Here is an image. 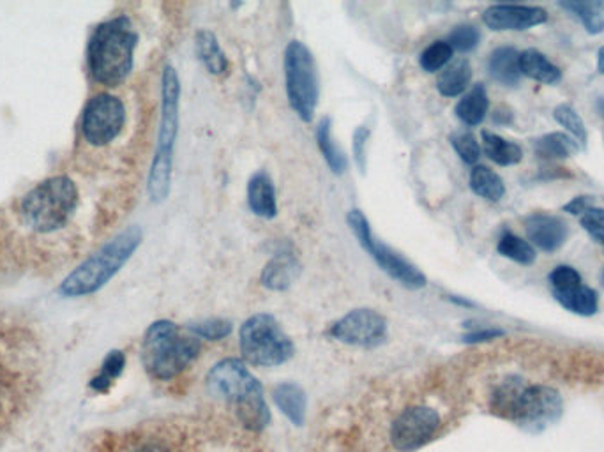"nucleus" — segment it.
Listing matches in <instances>:
<instances>
[{"label": "nucleus", "instance_id": "f257e3e1", "mask_svg": "<svg viewBox=\"0 0 604 452\" xmlns=\"http://www.w3.org/2000/svg\"><path fill=\"white\" fill-rule=\"evenodd\" d=\"M207 389L216 400L232 406L244 428L262 431L271 423L264 387L241 359H223L210 367Z\"/></svg>", "mask_w": 604, "mask_h": 452}, {"label": "nucleus", "instance_id": "f03ea898", "mask_svg": "<svg viewBox=\"0 0 604 452\" xmlns=\"http://www.w3.org/2000/svg\"><path fill=\"white\" fill-rule=\"evenodd\" d=\"M139 34L128 16H117L98 25L87 47V64L92 78L105 87H119L133 69Z\"/></svg>", "mask_w": 604, "mask_h": 452}, {"label": "nucleus", "instance_id": "7ed1b4c3", "mask_svg": "<svg viewBox=\"0 0 604 452\" xmlns=\"http://www.w3.org/2000/svg\"><path fill=\"white\" fill-rule=\"evenodd\" d=\"M202 341L170 320H157L143 334L142 362L156 380H171L201 356Z\"/></svg>", "mask_w": 604, "mask_h": 452}, {"label": "nucleus", "instance_id": "20e7f679", "mask_svg": "<svg viewBox=\"0 0 604 452\" xmlns=\"http://www.w3.org/2000/svg\"><path fill=\"white\" fill-rule=\"evenodd\" d=\"M143 232L133 224L115 235L112 241L98 249L86 262L75 269L59 286L64 297H86L101 290L117 272L129 262L142 244Z\"/></svg>", "mask_w": 604, "mask_h": 452}, {"label": "nucleus", "instance_id": "39448f33", "mask_svg": "<svg viewBox=\"0 0 604 452\" xmlns=\"http://www.w3.org/2000/svg\"><path fill=\"white\" fill-rule=\"evenodd\" d=\"M181 109V80L176 69L165 66L162 77V120L157 133L156 153L149 172V196L154 204H162L170 195L174 147L179 133Z\"/></svg>", "mask_w": 604, "mask_h": 452}, {"label": "nucleus", "instance_id": "423d86ee", "mask_svg": "<svg viewBox=\"0 0 604 452\" xmlns=\"http://www.w3.org/2000/svg\"><path fill=\"white\" fill-rule=\"evenodd\" d=\"M78 207V188L66 176L50 177L24 196L20 212L25 224L39 234H50L69 223Z\"/></svg>", "mask_w": 604, "mask_h": 452}, {"label": "nucleus", "instance_id": "0eeeda50", "mask_svg": "<svg viewBox=\"0 0 604 452\" xmlns=\"http://www.w3.org/2000/svg\"><path fill=\"white\" fill-rule=\"evenodd\" d=\"M493 410L522 426L541 429L561 417L562 398L552 387H525L518 378H510L496 390Z\"/></svg>", "mask_w": 604, "mask_h": 452}, {"label": "nucleus", "instance_id": "6e6552de", "mask_svg": "<svg viewBox=\"0 0 604 452\" xmlns=\"http://www.w3.org/2000/svg\"><path fill=\"white\" fill-rule=\"evenodd\" d=\"M239 347L244 361L258 367L281 366L295 353L291 336L269 313L253 314L244 322L239 333Z\"/></svg>", "mask_w": 604, "mask_h": 452}, {"label": "nucleus", "instance_id": "1a4fd4ad", "mask_svg": "<svg viewBox=\"0 0 604 452\" xmlns=\"http://www.w3.org/2000/svg\"><path fill=\"white\" fill-rule=\"evenodd\" d=\"M286 98L297 117L311 122L319 105V73L310 48L300 41H291L285 48Z\"/></svg>", "mask_w": 604, "mask_h": 452}, {"label": "nucleus", "instance_id": "9d476101", "mask_svg": "<svg viewBox=\"0 0 604 452\" xmlns=\"http://www.w3.org/2000/svg\"><path fill=\"white\" fill-rule=\"evenodd\" d=\"M347 223L357 243L367 249L368 255L375 260L382 271L386 272L387 276L398 281L409 290H421L428 285V280L414 263H410L407 258L401 257L400 253L382 243L381 238L373 234L370 221L362 215V210H350L347 215Z\"/></svg>", "mask_w": 604, "mask_h": 452}, {"label": "nucleus", "instance_id": "9b49d317", "mask_svg": "<svg viewBox=\"0 0 604 452\" xmlns=\"http://www.w3.org/2000/svg\"><path fill=\"white\" fill-rule=\"evenodd\" d=\"M126 125L125 103L117 95H94L81 115V133L94 147H105L114 142Z\"/></svg>", "mask_w": 604, "mask_h": 452}, {"label": "nucleus", "instance_id": "f8f14e48", "mask_svg": "<svg viewBox=\"0 0 604 452\" xmlns=\"http://www.w3.org/2000/svg\"><path fill=\"white\" fill-rule=\"evenodd\" d=\"M440 428L437 410L426 405L404 409L390 426V443L398 452H414L434 440Z\"/></svg>", "mask_w": 604, "mask_h": 452}, {"label": "nucleus", "instance_id": "ddd939ff", "mask_svg": "<svg viewBox=\"0 0 604 452\" xmlns=\"http://www.w3.org/2000/svg\"><path fill=\"white\" fill-rule=\"evenodd\" d=\"M387 331V320L378 311L359 308L336 320L329 327V336L339 344L375 348L386 344Z\"/></svg>", "mask_w": 604, "mask_h": 452}, {"label": "nucleus", "instance_id": "4468645a", "mask_svg": "<svg viewBox=\"0 0 604 452\" xmlns=\"http://www.w3.org/2000/svg\"><path fill=\"white\" fill-rule=\"evenodd\" d=\"M486 27L496 33L505 30H528L538 25L547 24V10L538 5L496 4L483 13Z\"/></svg>", "mask_w": 604, "mask_h": 452}, {"label": "nucleus", "instance_id": "2eb2a0df", "mask_svg": "<svg viewBox=\"0 0 604 452\" xmlns=\"http://www.w3.org/2000/svg\"><path fill=\"white\" fill-rule=\"evenodd\" d=\"M525 232L528 243L547 253L557 251L569 237V229L564 219L542 212L525 219Z\"/></svg>", "mask_w": 604, "mask_h": 452}, {"label": "nucleus", "instance_id": "dca6fc26", "mask_svg": "<svg viewBox=\"0 0 604 452\" xmlns=\"http://www.w3.org/2000/svg\"><path fill=\"white\" fill-rule=\"evenodd\" d=\"M300 271H303V267H300L295 255L288 251H280L264 267L260 283L266 286L267 290L285 292L300 276Z\"/></svg>", "mask_w": 604, "mask_h": 452}, {"label": "nucleus", "instance_id": "f3484780", "mask_svg": "<svg viewBox=\"0 0 604 452\" xmlns=\"http://www.w3.org/2000/svg\"><path fill=\"white\" fill-rule=\"evenodd\" d=\"M272 400L281 414L291 421L294 426H303L308 410V396L306 390L295 382H281L272 389Z\"/></svg>", "mask_w": 604, "mask_h": 452}, {"label": "nucleus", "instance_id": "a211bd4d", "mask_svg": "<svg viewBox=\"0 0 604 452\" xmlns=\"http://www.w3.org/2000/svg\"><path fill=\"white\" fill-rule=\"evenodd\" d=\"M248 205L258 218L272 219L278 215L277 188L269 173H253L248 182Z\"/></svg>", "mask_w": 604, "mask_h": 452}, {"label": "nucleus", "instance_id": "6ab92c4d", "mask_svg": "<svg viewBox=\"0 0 604 452\" xmlns=\"http://www.w3.org/2000/svg\"><path fill=\"white\" fill-rule=\"evenodd\" d=\"M488 72L493 80L499 81L500 86H518L522 80L518 50L513 47H500L493 50L488 59Z\"/></svg>", "mask_w": 604, "mask_h": 452}, {"label": "nucleus", "instance_id": "aec40b11", "mask_svg": "<svg viewBox=\"0 0 604 452\" xmlns=\"http://www.w3.org/2000/svg\"><path fill=\"white\" fill-rule=\"evenodd\" d=\"M519 69L522 75L544 86H555L562 80V72L544 53L528 48L519 53Z\"/></svg>", "mask_w": 604, "mask_h": 452}, {"label": "nucleus", "instance_id": "412c9836", "mask_svg": "<svg viewBox=\"0 0 604 452\" xmlns=\"http://www.w3.org/2000/svg\"><path fill=\"white\" fill-rule=\"evenodd\" d=\"M195 50L201 63L210 75L219 77L229 72V59L213 30L202 29L196 33Z\"/></svg>", "mask_w": 604, "mask_h": 452}, {"label": "nucleus", "instance_id": "4be33fe9", "mask_svg": "<svg viewBox=\"0 0 604 452\" xmlns=\"http://www.w3.org/2000/svg\"><path fill=\"white\" fill-rule=\"evenodd\" d=\"M553 299L557 300L564 310L580 314V317H592L600 310L597 292L587 286L586 283H580L567 290L553 292Z\"/></svg>", "mask_w": 604, "mask_h": 452}, {"label": "nucleus", "instance_id": "5701e85b", "mask_svg": "<svg viewBox=\"0 0 604 452\" xmlns=\"http://www.w3.org/2000/svg\"><path fill=\"white\" fill-rule=\"evenodd\" d=\"M480 139H483V151L486 156L499 167H514L524 159V151L518 143L502 139L500 134L491 131H483Z\"/></svg>", "mask_w": 604, "mask_h": 452}, {"label": "nucleus", "instance_id": "b1692460", "mask_svg": "<svg viewBox=\"0 0 604 452\" xmlns=\"http://www.w3.org/2000/svg\"><path fill=\"white\" fill-rule=\"evenodd\" d=\"M472 81V66L466 59H458L454 63L444 67L438 75L437 89L446 98H458L468 89Z\"/></svg>", "mask_w": 604, "mask_h": 452}, {"label": "nucleus", "instance_id": "393cba45", "mask_svg": "<svg viewBox=\"0 0 604 452\" xmlns=\"http://www.w3.org/2000/svg\"><path fill=\"white\" fill-rule=\"evenodd\" d=\"M488 108H490V100H488L486 87L477 83L458 103L457 117L462 120L463 125L474 128L485 120Z\"/></svg>", "mask_w": 604, "mask_h": 452}, {"label": "nucleus", "instance_id": "a878e982", "mask_svg": "<svg viewBox=\"0 0 604 452\" xmlns=\"http://www.w3.org/2000/svg\"><path fill=\"white\" fill-rule=\"evenodd\" d=\"M331 128H333V122H331L329 117H324V119L320 120L319 125H317L314 139H317V143H319L320 153L324 156L329 168H331L336 176H342L348 167L347 156L343 154L342 148L338 147V143L334 142L333 129Z\"/></svg>", "mask_w": 604, "mask_h": 452}, {"label": "nucleus", "instance_id": "bb28decb", "mask_svg": "<svg viewBox=\"0 0 604 452\" xmlns=\"http://www.w3.org/2000/svg\"><path fill=\"white\" fill-rule=\"evenodd\" d=\"M471 190L488 202H500L505 195V184L499 173L485 165H476L471 172Z\"/></svg>", "mask_w": 604, "mask_h": 452}, {"label": "nucleus", "instance_id": "cd10ccee", "mask_svg": "<svg viewBox=\"0 0 604 452\" xmlns=\"http://www.w3.org/2000/svg\"><path fill=\"white\" fill-rule=\"evenodd\" d=\"M562 10L569 11L580 20L587 33L592 36L604 33V0H587V2H561Z\"/></svg>", "mask_w": 604, "mask_h": 452}, {"label": "nucleus", "instance_id": "c85d7f7f", "mask_svg": "<svg viewBox=\"0 0 604 452\" xmlns=\"http://www.w3.org/2000/svg\"><path fill=\"white\" fill-rule=\"evenodd\" d=\"M578 142L566 133H548L534 142L536 156L541 159H566L578 153Z\"/></svg>", "mask_w": 604, "mask_h": 452}, {"label": "nucleus", "instance_id": "c756f323", "mask_svg": "<svg viewBox=\"0 0 604 452\" xmlns=\"http://www.w3.org/2000/svg\"><path fill=\"white\" fill-rule=\"evenodd\" d=\"M497 251L502 257L510 258L513 262L519 263V266H532L538 260V253L534 249L532 244L525 241V238L518 237V235L511 234V232H505L500 237L499 244H497Z\"/></svg>", "mask_w": 604, "mask_h": 452}, {"label": "nucleus", "instance_id": "7c9ffc66", "mask_svg": "<svg viewBox=\"0 0 604 452\" xmlns=\"http://www.w3.org/2000/svg\"><path fill=\"white\" fill-rule=\"evenodd\" d=\"M125 353L120 350L110 352L101 364L100 373L92 378L91 389H94L95 392H108L110 387L114 386V382L125 372Z\"/></svg>", "mask_w": 604, "mask_h": 452}, {"label": "nucleus", "instance_id": "2f4dec72", "mask_svg": "<svg viewBox=\"0 0 604 452\" xmlns=\"http://www.w3.org/2000/svg\"><path fill=\"white\" fill-rule=\"evenodd\" d=\"M553 117H555V120H557L562 128H566L569 131V137H573L578 142V145L586 147L587 139H589L586 122H583V119H581L578 112L571 105L562 103V105L553 109Z\"/></svg>", "mask_w": 604, "mask_h": 452}, {"label": "nucleus", "instance_id": "473e14b6", "mask_svg": "<svg viewBox=\"0 0 604 452\" xmlns=\"http://www.w3.org/2000/svg\"><path fill=\"white\" fill-rule=\"evenodd\" d=\"M188 331L198 339L221 341V339L229 338L230 334H232L233 325L227 319H207L188 325Z\"/></svg>", "mask_w": 604, "mask_h": 452}, {"label": "nucleus", "instance_id": "72a5a7b5", "mask_svg": "<svg viewBox=\"0 0 604 452\" xmlns=\"http://www.w3.org/2000/svg\"><path fill=\"white\" fill-rule=\"evenodd\" d=\"M452 53H454V50H452L448 41H435L434 44H429V47L421 53L419 64H421V67H423L426 73L440 72L442 67L451 63Z\"/></svg>", "mask_w": 604, "mask_h": 452}, {"label": "nucleus", "instance_id": "f704fd0d", "mask_svg": "<svg viewBox=\"0 0 604 452\" xmlns=\"http://www.w3.org/2000/svg\"><path fill=\"white\" fill-rule=\"evenodd\" d=\"M480 41V33L474 25H458L449 34L448 43L451 44L452 50L458 52L468 53L476 50Z\"/></svg>", "mask_w": 604, "mask_h": 452}, {"label": "nucleus", "instance_id": "c9c22d12", "mask_svg": "<svg viewBox=\"0 0 604 452\" xmlns=\"http://www.w3.org/2000/svg\"><path fill=\"white\" fill-rule=\"evenodd\" d=\"M451 145L454 151H457L458 156L462 159L463 163L466 165H477L479 162L480 153V145L477 142L476 137L472 133H457L452 134L451 137Z\"/></svg>", "mask_w": 604, "mask_h": 452}, {"label": "nucleus", "instance_id": "e433bc0d", "mask_svg": "<svg viewBox=\"0 0 604 452\" xmlns=\"http://www.w3.org/2000/svg\"><path fill=\"white\" fill-rule=\"evenodd\" d=\"M548 281H550V286H552V294L553 292L567 290V288H573V286L583 283L580 272L576 271L575 267L569 266L555 267L552 274L548 276Z\"/></svg>", "mask_w": 604, "mask_h": 452}, {"label": "nucleus", "instance_id": "4c0bfd02", "mask_svg": "<svg viewBox=\"0 0 604 452\" xmlns=\"http://www.w3.org/2000/svg\"><path fill=\"white\" fill-rule=\"evenodd\" d=\"M580 223L587 234L594 238L595 243L604 246V209L592 207V209L587 210L586 215L581 216Z\"/></svg>", "mask_w": 604, "mask_h": 452}, {"label": "nucleus", "instance_id": "58836bf2", "mask_svg": "<svg viewBox=\"0 0 604 452\" xmlns=\"http://www.w3.org/2000/svg\"><path fill=\"white\" fill-rule=\"evenodd\" d=\"M370 137H372V131H370V128H367V126H359V128L354 131V157H356L357 167H359L361 172H367Z\"/></svg>", "mask_w": 604, "mask_h": 452}, {"label": "nucleus", "instance_id": "ea45409f", "mask_svg": "<svg viewBox=\"0 0 604 452\" xmlns=\"http://www.w3.org/2000/svg\"><path fill=\"white\" fill-rule=\"evenodd\" d=\"M500 336H504V331H500V328H477V331L465 334L463 341L465 344H485V341H491V339L500 338Z\"/></svg>", "mask_w": 604, "mask_h": 452}, {"label": "nucleus", "instance_id": "a19ab883", "mask_svg": "<svg viewBox=\"0 0 604 452\" xmlns=\"http://www.w3.org/2000/svg\"><path fill=\"white\" fill-rule=\"evenodd\" d=\"M592 207H594V196H575L569 204L562 207V210L567 215L583 216Z\"/></svg>", "mask_w": 604, "mask_h": 452}, {"label": "nucleus", "instance_id": "79ce46f5", "mask_svg": "<svg viewBox=\"0 0 604 452\" xmlns=\"http://www.w3.org/2000/svg\"><path fill=\"white\" fill-rule=\"evenodd\" d=\"M129 452H171L167 443L157 440V438H145V440H140L139 443H134L133 448L129 449Z\"/></svg>", "mask_w": 604, "mask_h": 452}, {"label": "nucleus", "instance_id": "37998d69", "mask_svg": "<svg viewBox=\"0 0 604 452\" xmlns=\"http://www.w3.org/2000/svg\"><path fill=\"white\" fill-rule=\"evenodd\" d=\"M597 69L604 73V47H601L600 52H597Z\"/></svg>", "mask_w": 604, "mask_h": 452}, {"label": "nucleus", "instance_id": "c03bdc74", "mask_svg": "<svg viewBox=\"0 0 604 452\" xmlns=\"http://www.w3.org/2000/svg\"><path fill=\"white\" fill-rule=\"evenodd\" d=\"M600 281H601V286H603V288H604V269H603V272H601Z\"/></svg>", "mask_w": 604, "mask_h": 452}]
</instances>
